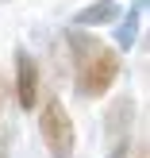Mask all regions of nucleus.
Returning a JSON list of instances; mask_svg holds the SVG:
<instances>
[{
    "mask_svg": "<svg viewBox=\"0 0 150 158\" xmlns=\"http://www.w3.org/2000/svg\"><path fill=\"white\" fill-rule=\"evenodd\" d=\"M39 135H43V147L50 158H73L77 131H73V120H69L66 104L58 97L43 100V108H39Z\"/></svg>",
    "mask_w": 150,
    "mask_h": 158,
    "instance_id": "2",
    "label": "nucleus"
},
{
    "mask_svg": "<svg viewBox=\"0 0 150 158\" xmlns=\"http://www.w3.org/2000/svg\"><path fill=\"white\" fill-rule=\"evenodd\" d=\"M108 158H131V131L112 139V151H108Z\"/></svg>",
    "mask_w": 150,
    "mask_h": 158,
    "instance_id": "7",
    "label": "nucleus"
},
{
    "mask_svg": "<svg viewBox=\"0 0 150 158\" xmlns=\"http://www.w3.org/2000/svg\"><path fill=\"white\" fill-rule=\"evenodd\" d=\"M15 100H19L23 112H35L39 104V62L27 50H15Z\"/></svg>",
    "mask_w": 150,
    "mask_h": 158,
    "instance_id": "3",
    "label": "nucleus"
},
{
    "mask_svg": "<svg viewBox=\"0 0 150 158\" xmlns=\"http://www.w3.org/2000/svg\"><path fill=\"white\" fill-rule=\"evenodd\" d=\"M131 158H146V143H139V147H135V154H131Z\"/></svg>",
    "mask_w": 150,
    "mask_h": 158,
    "instance_id": "8",
    "label": "nucleus"
},
{
    "mask_svg": "<svg viewBox=\"0 0 150 158\" xmlns=\"http://www.w3.org/2000/svg\"><path fill=\"white\" fill-rule=\"evenodd\" d=\"M73 66H77L73 93H77L81 100H100V97L116 85V77H120L123 62H120V50H112V46L96 43L92 50H85Z\"/></svg>",
    "mask_w": 150,
    "mask_h": 158,
    "instance_id": "1",
    "label": "nucleus"
},
{
    "mask_svg": "<svg viewBox=\"0 0 150 158\" xmlns=\"http://www.w3.org/2000/svg\"><path fill=\"white\" fill-rule=\"evenodd\" d=\"M116 19H120V4L116 0H92L89 8H81L73 15V27L92 31V27H104V23H116Z\"/></svg>",
    "mask_w": 150,
    "mask_h": 158,
    "instance_id": "5",
    "label": "nucleus"
},
{
    "mask_svg": "<svg viewBox=\"0 0 150 158\" xmlns=\"http://www.w3.org/2000/svg\"><path fill=\"white\" fill-rule=\"evenodd\" d=\"M131 123H135V97H116L112 104H108V112H104V131H108V139L127 135Z\"/></svg>",
    "mask_w": 150,
    "mask_h": 158,
    "instance_id": "4",
    "label": "nucleus"
},
{
    "mask_svg": "<svg viewBox=\"0 0 150 158\" xmlns=\"http://www.w3.org/2000/svg\"><path fill=\"white\" fill-rule=\"evenodd\" d=\"M143 15H146V0H135V4L127 8V19L116 27V46H120V50H131V46L139 43V31H143Z\"/></svg>",
    "mask_w": 150,
    "mask_h": 158,
    "instance_id": "6",
    "label": "nucleus"
}]
</instances>
